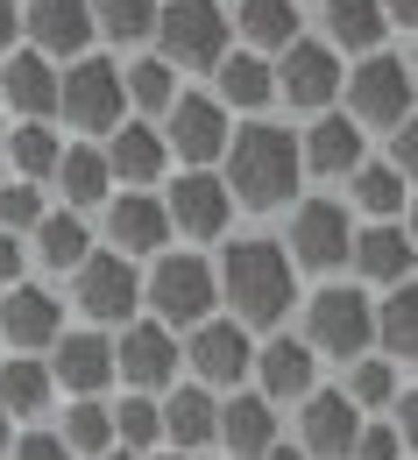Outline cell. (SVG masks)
<instances>
[{"mask_svg": "<svg viewBox=\"0 0 418 460\" xmlns=\"http://www.w3.org/2000/svg\"><path fill=\"white\" fill-rule=\"evenodd\" d=\"M220 284H227V305L248 326H277L284 305H291V255L277 241H235Z\"/></svg>", "mask_w": 418, "mask_h": 460, "instance_id": "cell-1", "label": "cell"}, {"mask_svg": "<svg viewBox=\"0 0 418 460\" xmlns=\"http://www.w3.org/2000/svg\"><path fill=\"white\" fill-rule=\"evenodd\" d=\"M298 184V142L284 128H241L227 149V199L241 206H277Z\"/></svg>", "mask_w": 418, "mask_h": 460, "instance_id": "cell-2", "label": "cell"}, {"mask_svg": "<svg viewBox=\"0 0 418 460\" xmlns=\"http://www.w3.org/2000/svg\"><path fill=\"white\" fill-rule=\"evenodd\" d=\"M156 29H164V50L178 64H220V50H227L220 0H171V7H156Z\"/></svg>", "mask_w": 418, "mask_h": 460, "instance_id": "cell-3", "label": "cell"}, {"mask_svg": "<svg viewBox=\"0 0 418 460\" xmlns=\"http://www.w3.org/2000/svg\"><path fill=\"white\" fill-rule=\"evenodd\" d=\"M376 341V305L361 290H319L312 297V347L334 361H355L361 347Z\"/></svg>", "mask_w": 418, "mask_h": 460, "instance_id": "cell-4", "label": "cell"}, {"mask_svg": "<svg viewBox=\"0 0 418 460\" xmlns=\"http://www.w3.org/2000/svg\"><path fill=\"white\" fill-rule=\"evenodd\" d=\"M213 297H220V290H213V270L191 262V255H164L156 277H149V305H156L171 326H206Z\"/></svg>", "mask_w": 418, "mask_h": 460, "instance_id": "cell-5", "label": "cell"}, {"mask_svg": "<svg viewBox=\"0 0 418 460\" xmlns=\"http://www.w3.org/2000/svg\"><path fill=\"white\" fill-rule=\"evenodd\" d=\"M348 100H355L361 120H376V128H405L412 120V71L397 58H369L348 78Z\"/></svg>", "mask_w": 418, "mask_h": 460, "instance_id": "cell-6", "label": "cell"}, {"mask_svg": "<svg viewBox=\"0 0 418 460\" xmlns=\"http://www.w3.org/2000/svg\"><path fill=\"white\" fill-rule=\"evenodd\" d=\"M58 107L78 120V128H93V135L114 128V120H120V71H114V64H100V58H85L71 78H58Z\"/></svg>", "mask_w": 418, "mask_h": 460, "instance_id": "cell-7", "label": "cell"}, {"mask_svg": "<svg viewBox=\"0 0 418 460\" xmlns=\"http://www.w3.org/2000/svg\"><path fill=\"white\" fill-rule=\"evenodd\" d=\"M348 241H355V227H348V213H341L334 199L298 206V220H291V248H298V262H312V270H341V262H348Z\"/></svg>", "mask_w": 418, "mask_h": 460, "instance_id": "cell-8", "label": "cell"}, {"mask_svg": "<svg viewBox=\"0 0 418 460\" xmlns=\"http://www.w3.org/2000/svg\"><path fill=\"white\" fill-rule=\"evenodd\" d=\"M277 78V93L291 100V107H326L334 93H341V64L326 43H291L284 50V71H270Z\"/></svg>", "mask_w": 418, "mask_h": 460, "instance_id": "cell-9", "label": "cell"}, {"mask_svg": "<svg viewBox=\"0 0 418 460\" xmlns=\"http://www.w3.org/2000/svg\"><path fill=\"white\" fill-rule=\"evenodd\" d=\"M135 297H142V284H135L128 255H85V262H78V305H85L93 319H128Z\"/></svg>", "mask_w": 418, "mask_h": 460, "instance_id": "cell-10", "label": "cell"}, {"mask_svg": "<svg viewBox=\"0 0 418 460\" xmlns=\"http://www.w3.org/2000/svg\"><path fill=\"white\" fill-rule=\"evenodd\" d=\"M114 376H128L135 390H164L178 376V341L164 326H128L114 347Z\"/></svg>", "mask_w": 418, "mask_h": 460, "instance_id": "cell-11", "label": "cell"}, {"mask_svg": "<svg viewBox=\"0 0 418 460\" xmlns=\"http://www.w3.org/2000/svg\"><path fill=\"white\" fill-rule=\"evenodd\" d=\"M227 184L220 177H206V171H191V177H178V191H171V206H164V220H178L191 241H213V234L227 227Z\"/></svg>", "mask_w": 418, "mask_h": 460, "instance_id": "cell-12", "label": "cell"}, {"mask_svg": "<svg viewBox=\"0 0 418 460\" xmlns=\"http://www.w3.org/2000/svg\"><path fill=\"white\" fill-rule=\"evenodd\" d=\"M355 432H361V418H355V403L341 397V390H319V397H305V454L348 460Z\"/></svg>", "mask_w": 418, "mask_h": 460, "instance_id": "cell-13", "label": "cell"}, {"mask_svg": "<svg viewBox=\"0 0 418 460\" xmlns=\"http://www.w3.org/2000/svg\"><path fill=\"white\" fill-rule=\"evenodd\" d=\"M248 333L241 326H220V319H206V326H191V368L206 376V383H241L248 376Z\"/></svg>", "mask_w": 418, "mask_h": 460, "instance_id": "cell-14", "label": "cell"}, {"mask_svg": "<svg viewBox=\"0 0 418 460\" xmlns=\"http://www.w3.org/2000/svg\"><path fill=\"white\" fill-rule=\"evenodd\" d=\"M22 29H29L43 50L71 58V50H85V36H93V7H85V0H29Z\"/></svg>", "mask_w": 418, "mask_h": 460, "instance_id": "cell-15", "label": "cell"}, {"mask_svg": "<svg viewBox=\"0 0 418 460\" xmlns=\"http://www.w3.org/2000/svg\"><path fill=\"white\" fill-rule=\"evenodd\" d=\"M58 297L50 290H36V284H22V290H7V305H0V333L14 347H43V341H58Z\"/></svg>", "mask_w": 418, "mask_h": 460, "instance_id": "cell-16", "label": "cell"}, {"mask_svg": "<svg viewBox=\"0 0 418 460\" xmlns=\"http://www.w3.org/2000/svg\"><path fill=\"white\" fill-rule=\"evenodd\" d=\"M171 142H178V156H191V164H213L227 149V114L213 100H178L171 107Z\"/></svg>", "mask_w": 418, "mask_h": 460, "instance_id": "cell-17", "label": "cell"}, {"mask_svg": "<svg viewBox=\"0 0 418 460\" xmlns=\"http://www.w3.org/2000/svg\"><path fill=\"white\" fill-rule=\"evenodd\" d=\"M348 255H355V270L361 277H376V284H405L412 277V234L405 227H369V234H355L348 241Z\"/></svg>", "mask_w": 418, "mask_h": 460, "instance_id": "cell-18", "label": "cell"}, {"mask_svg": "<svg viewBox=\"0 0 418 460\" xmlns=\"http://www.w3.org/2000/svg\"><path fill=\"white\" fill-rule=\"evenodd\" d=\"M58 383L78 390V397L107 390V383H114V347L100 341V333H71V341L58 347Z\"/></svg>", "mask_w": 418, "mask_h": 460, "instance_id": "cell-19", "label": "cell"}, {"mask_svg": "<svg viewBox=\"0 0 418 460\" xmlns=\"http://www.w3.org/2000/svg\"><path fill=\"white\" fill-rule=\"evenodd\" d=\"M107 234H114V248H120V255H142V248H164L171 220H164V206H156V199L128 191V199L114 206V220H107Z\"/></svg>", "mask_w": 418, "mask_h": 460, "instance_id": "cell-20", "label": "cell"}, {"mask_svg": "<svg viewBox=\"0 0 418 460\" xmlns=\"http://www.w3.org/2000/svg\"><path fill=\"white\" fill-rule=\"evenodd\" d=\"M213 439H227L235 454H262V447H277V418H270V397H235L227 411H220Z\"/></svg>", "mask_w": 418, "mask_h": 460, "instance_id": "cell-21", "label": "cell"}, {"mask_svg": "<svg viewBox=\"0 0 418 460\" xmlns=\"http://www.w3.org/2000/svg\"><path fill=\"white\" fill-rule=\"evenodd\" d=\"M107 177H128V184H149V177H164V135L156 128H120L114 149H107Z\"/></svg>", "mask_w": 418, "mask_h": 460, "instance_id": "cell-22", "label": "cell"}, {"mask_svg": "<svg viewBox=\"0 0 418 460\" xmlns=\"http://www.w3.org/2000/svg\"><path fill=\"white\" fill-rule=\"evenodd\" d=\"M156 425H164V439L184 454V447H206V439H213L220 411H213V397H206V390H178V397L156 411Z\"/></svg>", "mask_w": 418, "mask_h": 460, "instance_id": "cell-23", "label": "cell"}, {"mask_svg": "<svg viewBox=\"0 0 418 460\" xmlns=\"http://www.w3.org/2000/svg\"><path fill=\"white\" fill-rule=\"evenodd\" d=\"M255 361H262V390L270 397H305L312 390V347L305 341H270Z\"/></svg>", "mask_w": 418, "mask_h": 460, "instance_id": "cell-24", "label": "cell"}, {"mask_svg": "<svg viewBox=\"0 0 418 460\" xmlns=\"http://www.w3.org/2000/svg\"><path fill=\"white\" fill-rule=\"evenodd\" d=\"M0 85H7V107H22V114H36V120L58 107V78H50L43 58H7Z\"/></svg>", "mask_w": 418, "mask_h": 460, "instance_id": "cell-25", "label": "cell"}, {"mask_svg": "<svg viewBox=\"0 0 418 460\" xmlns=\"http://www.w3.org/2000/svg\"><path fill=\"white\" fill-rule=\"evenodd\" d=\"M50 403V368L43 361H0V411L7 418H36Z\"/></svg>", "mask_w": 418, "mask_h": 460, "instance_id": "cell-26", "label": "cell"}, {"mask_svg": "<svg viewBox=\"0 0 418 460\" xmlns=\"http://www.w3.org/2000/svg\"><path fill=\"white\" fill-rule=\"evenodd\" d=\"M305 156H312V171H326V177H341V171H355L361 164V135H355V120H319L312 128V142H305Z\"/></svg>", "mask_w": 418, "mask_h": 460, "instance_id": "cell-27", "label": "cell"}, {"mask_svg": "<svg viewBox=\"0 0 418 460\" xmlns=\"http://www.w3.org/2000/svg\"><path fill=\"white\" fill-rule=\"evenodd\" d=\"M241 36L262 43V50H291V43H298L291 0H241Z\"/></svg>", "mask_w": 418, "mask_h": 460, "instance_id": "cell-28", "label": "cell"}, {"mask_svg": "<svg viewBox=\"0 0 418 460\" xmlns=\"http://www.w3.org/2000/svg\"><path fill=\"white\" fill-rule=\"evenodd\" d=\"M36 234H43V262H50V270H78V262L93 255V241H85V220H78V213H43Z\"/></svg>", "mask_w": 418, "mask_h": 460, "instance_id": "cell-29", "label": "cell"}, {"mask_svg": "<svg viewBox=\"0 0 418 460\" xmlns=\"http://www.w3.org/2000/svg\"><path fill=\"white\" fill-rule=\"evenodd\" d=\"M376 333H383V347H390V354H405V361H412V347H418V290H412V277L383 297Z\"/></svg>", "mask_w": 418, "mask_h": 460, "instance_id": "cell-30", "label": "cell"}, {"mask_svg": "<svg viewBox=\"0 0 418 460\" xmlns=\"http://www.w3.org/2000/svg\"><path fill=\"white\" fill-rule=\"evenodd\" d=\"M326 29H334V43H348V50H376L383 7H376V0H326Z\"/></svg>", "mask_w": 418, "mask_h": 460, "instance_id": "cell-31", "label": "cell"}, {"mask_svg": "<svg viewBox=\"0 0 418 460\" xmlns=\"http://www.w3.org/2000/svg\"><path fill=\"white\" fill-rule=\"evenodd\" d=\"M58 177H64V191H71L78 206L107 199V156H100V149H64V156H58Z\"/></svg>", "mask_w": 418, "mask_h": 460, "instance_id": "cell-32", "label": "cell"}, {"mask_svg": "<svg viewBox=\"0 0 418 460\" xmlns=\"http://www.w3.org/2000/svg\"><path fill=\"white\" fill-rule=\"evenodd\" d=\"M64 447H85V454H107L114 447V425H107V403H93V397H78L71 411H64V432H58Z\"/></svg>", "mask_w": 418, "mask_h": 460, "instance_id": "cell-33", "label": "cell"}, {"mask_svg": "<svg viewBox=\"0 0 418 460\" xmlns=\"http://www.w3.org/2000/svg\"><path fill=\"white\" fill-rule=\"evenodd\" d=\"M220 93H227L235 107H262V100L277 93V78H270V64H262V58H227V64H220Z\"/></svg>", "mask_w": 418, "mask_h": 460, "instance_id": "cell-34", "label": "cell"}, {"mask_svg": "<svg viewBox=\"0 0 418 460\" xmlns=\"http://www.w3.org/2000/svg\"><path fill=\"white\" fill-rule=\"evenodd\" d=\"M7 149H14V164H22V177H50L58 171V135H50V128H43V120H29V128H14V135H7Z\"/></svg>", "mask_w": 418, "mask_h": 460, "instance_id": "cell-35", "label": "cell"}, {"mask_svg": "<svg viewBox=\"0 0 418 460\" xmlns=\"http://www.w3.org/2000/svg\"><path fill=\"white\" fill-rule=\"evenodd\" d=\"M93 22L107 36H120V43H135V36L156 29V0H93Z\"/></svg>", "mask_w": 418, "mask_h": 460, "instance_id": "cell-36", "label": "cell"}, {"mask_svg": "<svg viewBox=\"0 0 418 460\" xmlns=\"http://www.w3.org/2000/svg\"><path fill=\"white\" fill-rule=\"evenodd\" d=\"M355 199L376 213V220H390V213H405L412 191H405V177H397V171H355Z\"/></svg>", "mask_w": 418, "mask_h": 460, "instance_id": "cell-37", "label": "cell"}, {"mask_svg": "<svg viewBox=\"0 0 418 460\" xmlns=\"http://www.w3.org/2000/svg\"><path fill=\"white\" fill-rule=\"evenodd\" d=\"M107 425H114L128 447H149V439H164V425H156V403H149V397H128L120 411H107Z\"/></svg>", "mask_w": 418, "mask_h": 460, "instance_id": "cell-38", "label": "cell"}, {"mask_svg": "<svg viewBox=\"0 0 418 460\" xmlns=\"http://www.w3.org/2000/svg\"><path fill=\"white\" fill-rule=\"evenodd\" d=\"M120 93H128L135 107H171V64H156V58H149V64H135Z\"/></svg>", "mask_w": 418, "mask_h": 460, "instance_id": "cell-39", "label": "cell"}, {"mask_svg": "<svg viewBox=\"0 0 418 460\" xmlns=\"http://www.w3.org/2000/svg\"><path fill=\"white\" fill-rule=\"evenodd\" d=\"M348 403H390L397 397V368L390 361H361L355 368V390H341Z\"/></svg>", "mask_w": 418, "mask_h": 460, "instance_id": "cell-40", "label": "cell"}, {"mask_svg": "<svg viewBox=\"0 0 418 460\" xmlns=\"http://www.w3.org/2000/svg\"><path fill=\"white\" fill-rule=\"evenodd\" d=\"M0 213H7V227H36V220H43V199H36V184H14V191H0Z\"/></svg>", "mask_w": 418, "mask_h": 460, "instance_id": "cell-41", "label": "cell"}, {"mask_svg": "<svg viewBox=\"0 0 418 460\" xmlns=\"http://www.w3.org/2000/svg\"><path fill=\"white\" fill-rule=\"evenodd\" d=\"M348 454H355V460H397V425H369V432H355Z\"/></svg>", "mask_w": 418, "mask_h": 460, "instance_id": "cell-42", "label": "cell"}, {"mask_svg": "<svg viewBox=\"0 0 418 460\" xmlns=\"http://www.w3.org/2000/svg\"><path fill=\"white\" fill-rule=\"evenodd\" d=\"M14 460H71V447H64L58 432H36V439H22V447H14Z\"/></svg>", "mask_w": 418, "mask_h": 460, "instance_id": "cell-43", "label": "cell"}, {"mask_svg": "<svg viewBox=\"0 0 418 460\" xmlns=\"http://www.w3.org/2000/svg\"><path fill=\"white\" fill-rule=\"evenodd\" d=\"M14 270H22V248H14V234H0V284H14Z\"/></svg>", "mask_w": 418, "mask_h": 460, "instance_id": "cell-44", "label": "cell"}, {"mask_svg": "<svg viewBox=\"0 0 418 460\" xmlns=\"http://www.w3.org/2000/svg\"><path fill=\"white\" fill-rule=\"evenodd\" d=\"M14 36H22V7H14V0H0V50H7Z\"/></svg>", "mask_w": 418, "mask_h": 460, "instance_id": "cell-45", "label": "cell"}, {"mask_svg": "<svg viewBox=\"0 0 418 460\" xmlns=\"http://www.w3.org/2000/svg\"><path fill=\"white\" fill-rule=\"evenodd\" d=\"M376 7H383V29H390V22L412 29V14H418V0H376Z\"/></svg>", "mask_w": 418, "mask_h": 460, "instance_id": "cell-46", "label": "cell"}, {"mask_svg": "<svg viewBox=\"0 0 418 460\" xmlns=\"http://www.w3.org/2000/svg\"><path fill=\"white\" fill-rule=\"evenodd\" d=\"M262 460H305L298 447H262Z\"/></svg>", "mask_w": 418, "mask_h": 460, "instance_id": "cell-47", "label": "cell"}, {"mask_svg": "<svg viewBox=\"0 0 418 460\" xmlns=\"http://www.w3.org/2000/svg\"><path fill=\"white\" fill-rule=\"evenodd\" d=\"M0 447H7V411H0Z\"/></svg>", "mask_w": 418, "mask_h": 460, "instance_id": "cell-48", "label": "cell"}, {"mask_svg": "<svg viewBox=\"0 0 418 460\" xmlns=\"http://www.w3.org/2000/svg\"><path fill=\"white\" fill-rule=\"evenodd\" d=\"M107 460H135V454H107Z\"/></svg>", "mask_w": 418, "mask_h": 460, "instance_id": "cell-49", "label": "cell"}, {"mask_svg": "<svg viewBox=\"0 0 418 460\" xmlns=\"http://www.w3.org/2000/svg\"><path fill=\"white\" fill-rule=\"evenodd\" d=\"M164 460H178V454H164Z\"/></svg>", "mask_w": 418, "mask_h": 460, "instance_id": "cell-50", "label": "cell"}]
</instances>
